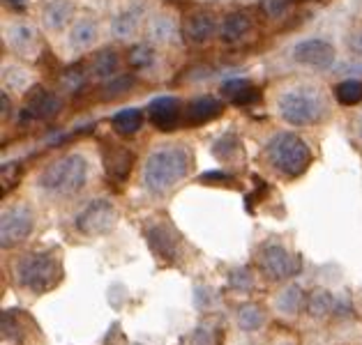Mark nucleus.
I'll list each match as a JSON object with an SVG mask.
<instances>
[{
  "label": "nucleus",
  "instance_id": "obj_1",
  "mask_svg": "<svg viewBox=\"0 0 362 345\" xmlns=\"http://www.w3.org/2000/svg\"><path fill=\"white\" fill-rule=\"evenodd\" d=\"M189 168L192 155L187 147L160 145L146 157L144 166H141V184H144L146 191L162 196L187 178Z\"/></svg>",
  "mask_w": 362,
  "mask_h": 345
},
{
  "label": "nucleus",
  "instance_id": "obj_2",
  "mask_svg": "<svg viewBox=\"0 0 362 345\" xmlns=\"http://www.w3.org/2000/svg\"><path fill=\"white\" fill-rule=\"evenodd\" d=\"M90 180V164L81 152H72L65 157H58L42 168L37 187L54 198H69L76 196L78 191Z\"/></svg>",
  "mask_w": 362,
  "mask_h": 345
},
{
  "label": "nucleus",
  "instance_id": "obj_3",
  "mask_svg": "<svg viewBox=\"0 0 362 345\" xmlns=\"http://www.w3.org/2000/svg\"><path fill=\"white\" fill-rule=\"evenodd\" d=\"M279 118L291 127H309L319 125L330 113L328 97L314 85L288 87L277 97Z\"/></svg>",
  "mask_w": 362,
  "mask_h": 345
},
{
  "label": "nucleus",
  "instance_id": "obj_4",
  "mask_svg": "<svg viewBox=\"0 0 362 345\" xmlns=\"http://www.w3.org/2000/svg\"><path fill=\"white\" fill-rule=\"evenodd\" d=\"M14 281L30 293H47L63 277V265L49 251H28L14 262Z\"/></svg>",
  "mask_w": 362,
  "mask_h": 345
},
{
  "label": "nucleus",
  "instance_id": "obj_5",
  "mask_svg": "<svg viewBox=\"0 0 362 345\" xmlns=\"http://www.w3.org/2000/svg\"><path fill=\"white\" fill-rule=\"evenodd\" d=\"M266 159L277 173L286 175V178H298L312 164V150L300 136L291 134V131H279L268 140Z\"/></svg>",
  "mask_w": 362,
  "mask_h": 345
},
{
  "label": "nucleus",
  "instance_id": "obj_6",
  "mask_svg": "<svg viewBox=\"0 0 362 345\" xmlns=\"http://www.w3.org/2000/svg\"><path fill=\"white\" fill-rule=\"evenodd\" d=\"M76 228L83 235H107L118 224V207L109 198H95L76 214Z\"/></svg>",
  "mask_w": 362,
  "mask_h": 345
},
{
  "label": "nucleus",
  "instance_id": "obj_7",
  "mask_svg": "<svg viewBox=\"0 0 362 345\" xmlns=\"http://www.w3.org/2000/svg\"><path fill=\"white\" fill-rule=\"evenodd\" d=\"M35 226V212L25 202H14V205L3 210V219H0V242L3 249H12V246L28 240Z\"/></svg>",
  "mask_w": 362,
  "mask_h": 345
},
{
  "label": "nucleus",
  "instance_id": "obj_8",
  "mask_svg": "<svg viewBox=\"0 0 362 345\" xmlns=\"http://www.w3.org/2000/svg\"><path fill=\"white\" fill-rule=\"evenodd\" d=\"M256 265L263 272V277L270 281H284L298 272L296 255H291L286 246H281L277 242H266L261 246L259 255H256Z\"/></svg>",
  "mask_w": 362,
  "mask_h": 345
},
{
  "label": "nucleus",
  "instance_id": "obj_9",
  "mask_svg": "<svg viewBox=\"0 0 362 345\" xmlns=\"http://www.w3.org/2000/svg\"><path fill=\"white\" fill-rule=\"evenodd\" d=\"M291 58L296 60L298 65L312 67V69H330L334 65V47L323 37H309L298 42L293 51H291Z\"/></svg>",
  "mask_w": 362,
  "mask_h": 345
},
{
  "label": "nucleus",
  "instance_id": "obj_10",
  "mask_svg": "<svg viewBox=\"0 0 362 345\" xmlns=\"http://www.w3.org/2000/svg\"><path fill=\"white\" fill-rule=\"evenodd\" d=\"M5 44L10 47L14 53L25 58H33L37 56L40 51V32L37 28L30 23V21H12L5 25Z\"/></svg>",
  "mask_w": 362,
  "mask_h": 345
},
{
  "label": "nucleus",
  "instance_id": "obj_11",
  "mask_svg": "<svg viewBox=\"0 0 362 345\" xmlns=\"http://www.w3.org/2000/svg\"><path fill=\"white\" fill-rule=\"evenodd\" d=\"M146 115L153 127L162 131H171L178 127V122L185 113H182V104L178 97H157V99L148 104Z\"/></svg>",
  "mask_w": 362,
  "mask_h": 345
},
{
  "label": "nucleus",
  "instance_id": "obj_12",
  "mask_svg": "<svg viewBox=\"0 0 362 345\" xmlns=\"http://www.w3.org/2000/svg\"><path fill=\"white\" fill-rule=\"evenodd\" d=\"M182 35L194 47H201V44H206L213 40L215 35H219V23L210 12L197 10L187 14V19L182 21Z\"/></svg>",
  "mask_w": 362,
  "mask_h": 345
},
{
  "label": "nucleus",
  "instance_id": "obj_13",
  "mask_svg": "<svg viewBox=\"0 0 362 345\" xmlns=\"http://www.w3.org/2000/svg\"><path fill=\"white\" fill-rule=\"evenodd\" d=\"M63 109V99L54 92H47L42 87H35L30 99L23 104L21 120H49L60 113Z\"/></svg>",
  "mask_w": 362,
  "mask_h": 345
},
{
  "label": "nucleus",
  "instance_id": "obj_14",
  "mask_svg": "<svg viewBox=\"0 0 362 345\" xmlns=\"http://www.w3.org/2000/svg\"><path fill=\"white\" fill-rule=\"evenodd\" d=\"M144 23V5H127L125 10H120L111 21V35L118 42H132L141 30Z\"/></svg>",
  "mask_w": 362,
  "mask_h": 345
},
{
  "label": "nucleus",
  "instance_id": "obj_15",
  "mask_svg": "<svg viewBox=\"0 0 362 345\" xmlns=\"http://www.w3.org/2000/svg\"><path fill=\"white\" fill-rule=\"evenodd\" d=\"M74 16V3L72 0H49L42 7V25L49 32H63L69 30Z\"/></svg>",
  "mask_w": 362,
  "mask_h": 345
},
{
  "label": "nucleus",
  "instance_id": "obj_16",
  "mask_svg": "<svg viewBox=\"0 0 362 345\" xmlns=\"http://www.w3.org/2000/svg\"><path fill=\"white\" fill-rule=\"evenodd\" d=\"M97 40H100V25H97V21L90 19V16L76 19L67 30V44H69V49L76 53L93 49Z\"/></svg>",
  "mask_w": 362,
  "mask_h": 345
},
{
  "label": "nucleus",
  "instance_id": "obj_17",
  "mask_svg": "<svg viewBox=\"0 0 362 345\" xmlns=\"http://www.w3.org/2000/svg\"><path fill=\"white\" fill-rule=\"evenodd\" d=\"M222 99H217L213 95H201L185 106V120L189 125H206V122L215 120L217 115H222Z\"/></svg>",
  "mask_w": 362,
  "mask_h": 345
},
{
  "label": "nucleus",
  "instance_id": "obj_18",
  "mask_svg": "<svg viewBox=\"0 0 362 345\" xmlns=\"http://www.w3.org/2000/svg\"><path fill=\"white\" fill-rule=\"evenodd\" d=\"M146 30H148V37L150 42L155 44H162V47H169V44H175L180 37V28L178 23L171 14H164V12H157L148 19L146 23Z\"/></svg>",
  "mask_w": 362,
  "mask_h": 345
},
{
  "label": "nucleus",
  "instance_id": "obj_19",
  "mask_svg": "<svg viewBox=\"0 0 362 345\" xmlns=\"http://www.w3.org/2000/svg\"><path fill=\"white\" fill-rule=\"evenodd\" d=\"M250 30H252V21H250V16L243 12H228L222 16V21H219V40L226 44H235L245 40L247 35H250Z\"/></svg>",
  "mask_w": 362,
  "mask_h": 345
},
{
  "label": "nucleus",
  "instance_id": "obj_20",
  "mask_svg": "<svg viewBox=\"0 0 362 345\" xmlns=\"http://www.w3.org/2000/svg\"><path fill=\"white\" fill-rule=\"evenodd\" d=\"M88 72L100 81H109L118 72H120V56L113 49H100L93 53L90 65H88Z\"/></svg>",
  "mask_w": 362,
  "mask_h": 345
},
{
  "label": "nucleus",
  "instance_id": "obj_21",
  "mask_svg": "<svg viewBox=\"0 0 362 345\" xmlns=\"http://www.w3.org/2000/svg\"><path fill=\"white\" fill-rule=\"evenodd\" d=\"M222 97L235 106H252L261 99V92L247 78H231L222 83Z\"/></svg>",
  "mask_w": 362,
  "mask_h": 345
},
{
  "label": "nucleus",
  "instance_id": "obj_22",
  "mask_svg": "<svg viewBox=\"0 0 362 345\" xmlns=\"http://www.w3.org/2000/svg\"><path fill=\"white\" fill-rule=\"evenodd\" d=\"M148 240H150V246H153L155 253L164 255L166 260H171L178 255V237L171 228H166L162 224H157L153 228H148Z\"/></svg>",
  "mask_w": 362,
  "mask_h": 345
},
{
  "label": "nucleus",
  "instance_id": "obj_23",
  "mask_svg": "<svg viewBox=\"0 0 362 345\" xmlns=\"http://www.w3.org/2000/svg\"><path fill=\"white\" fill-rule=\"evenodd\" d=\"M303 302H305L303 288L293 283V286H286V288L279 290V295L275 297V308H277V313L286 315V317H293V315H298Z\"/></svg>",
  "mask_w": 362,
  "mask_h": 345
},
{
  "label": "nucleus",
  "instance_id": "obj_24",
  "mask_svg": "<svg viewBox=\"0 0 362 345\" xmlns=\"http://www.w3.org/2000/svg\"><path fill=\"white\" fill-rule=\"evenodd\" d=\"M132 162H134V155H132L129 150H125V147H111L107 152V159H104L109 175H111V178H116V180H125L127 178Z\"/></svg>",
  "mask_w": 362,
  "mask_h": 345
},
{
  "label": "nucleus",
  "instance_id": "obj_25",
  "mask_svg": "<svg viewBox=\"0 0 362 345\" xmlns=\"http://www.w3.org/2000/svg\"><path fill=\"white\" fill-rule=\"evenodd\" d=\"M111 127L120 136H132L144 127V113L139 109H122L111 118Z\"/></svg>",
  "mask_w": 362,
  "mask_h": 345
},
{
  "label": "nucleus",
  "instance_id": "obj_26",
  "mask_svg": "<svg viewBox=\"0 0 362 345\" xmlns=\"http://www.w3.org/2000/svg\"><path fill=\"white\" fill-rule=\"evenodd\" d=\"M33 85V76L25 67L21 65H5L3 67V90H16L23 92Z\"/></svg>",
  "mask_w": 362,
  "mask_h": 345
},
{
  "label": "nucleus",
  "instance_id": "obj_27",
  "mask_svg": "<svg viewBox=\"0 0 362 345\" xmlns=\"http://www.w3.org/2000/svg\"><path fill=\"white\" fill-rule=\"evenodd\" d=\"M235 322L243 332H256L266 325V311L259 304H245L235 311Z\"/></svg>",
  "mask_w": 362,
  "mask_h": 345
},
{
  "label": "nucleus",
  "instance_id": "obj_28",
  "mask_svg": "<svg viewBox=\"0 0 362 345\" xmlns=\"http://www.w3.org/2000/svg\"><path fill=\"white\" fill-rule=\"evenodd\" d=\"M334 306H337V299H334L328 290H314L307 299V311L314 317H325L334 313Z\"/></svg>",
  "mask_w": 362,
  "mask_h": 345
},
{
  "label": "nucleus",
  "instance_id": "obj_29",
  "mask_svg": "<svg viewBox=\"0 0 362 345\" xmlns=\"http://www.w3.org/2000/svg\"><path fill=\"white\" fill-rule=\"evenodd\" d=\"M334 97L341 106H356L362 102V81L358 78H346L334 87Z\"/></svg>",
  "mask_w": 362,
  "mask_h": 345
},
{
  "label": "nucleus",
  "instance_id": "obj_30",
  "mask_svg": "<svg viewBox=\"0 0 362 345\" xmlns=\"http://www.w3.org/2000/svg\"><path fill=\"white\" fill-rule=\"evenodd\" d=\"M132 85H134V78H132V76H113V78H109V81L102 85V97L116 99V97L129 92Z\"/></svg>",
  "mask_w": 362,
  "mask_h": 345
},
{
  "label": "nucleus",
  "instance_id": "obj_31",
  "mask_svg": "<svg viewBox=\"0 0 362 345\" xmlns=\"http://www.w3.org/2000/svg\"><path fill=\"white\" fill-rule=\"evenodd\" d=\"M228 288L238 290V293H250L254 288V274L247 267H235L228 274Z\"/></svg>",
  "mask_w": 362,
  "mask_h": 345
},
{
  "label": "nucleus",
  "instance_id": "obj_32",
  "mask_svg": "<svg viewBox=\"0 0 362 345\" xmlns=\"http://www.w3.org/2000/svg\"><path fill=\"white\" fill-rule=\"evenodd\" d=\"M129 60H132V65H136V67H153L157 60V53L153 47H144V44H141V47L132 49Z\"/></svg>",
  "mask_w": 362,
  "mask_h": 345
},
{
  "label": "nucleus",
  "instance_id": "obj_33",
  "mask_svg": "<svg viewBox=\"0 0 362 345\" xmlns=\"http://www.w3.org/2000/svg\"><path fill=\"white\" fill-rule=\"evenodd\" d=\"M60 85H63L65 92H78L81 87L86 85V76L78 72V69H69V72L63 74V78H60Z\"/></svg>",
  "mask_w": 362,
  "mask_h": 345
},
{
  "label": "nucleus",
  "instance_id": "obj_34",
  "mask_svg": "<svg viewBox=\"0 0 362 345\" xmlns=\"http://www.w3.org/2000/svg\"><path fill=\"white\" fill-rule=\"evenodd\" d=\"M189 345H215V332L203 322L189 334Z\"/></svg>",
  "mask_w": 362,
  "mask_h": 345
},
{
  "label": "nucleus",
  "instance_id": "obj_35",
  "mask_svg": "<svg viewBox=\"0 0 362 345\" xmlns=\"http://www.w3.org/2000/svg\"><path fill=\"white\" fill-rule=\"evenodd\" d=\"M19 173H21V168L16 164L3 166V175H0V187H3V193H7L12 189V184L19 182Z\"/></svg>",
  "mask_w": 362,
  "mask_h": 345
},
{
  "label": "nucleus",
  "instance_id": "obj_36",
  "mask_svg": "<svg viewBox=\"0 0 362 345\" xmlns=\"http://www.w3.org/2000/svg\"><path fill=\"white\" fill-rule=\"evenodd\" d=\"M291 0H263V10L268 12V16H284L288 12Z\"/></svg>",
  "mask_w": 362,
  "mask_h": 345
},
{
  "label": "nucleus",
  "instance_id": "obj_37",
  "mask_svg": "<svg viewBox=\"0 0 362 345\" xmlns=\"http://www.w3.org/2000/svg\"><path fill=\"white\" fill-rule=\"evenodd\" d=\"M346 47L356 58H362V28H353L346 35Z\"/></svg>",
  "mask_w": 362,
  "mask_h": 345
},
{
  "label": "nucleus",
  "instance_id": "obj_38",
  "mask_svg": "<svg viewBox=\"0 0 362 345\" xmlns=\"http://www.w3.org/2000/svg\"><path fill=\"white\" fill-rule=\"evenodd\" d=\"M194 299H197L199 308H213V304H215V295L210 293V288H206V286H199L197 288V293H194Z\"/></svg>",
  "mask_w": 362,
  "mask_h": 345
},
{
  "label": "nucleus",
  "instance_id": "obj_39",
  "mask_svg": "<svg viewBox=\"0 0 362 345\" xmlns=\"http://www.w3.org/2000/svg\"><path fill=\"white\" fill-rule=\"evenodd\" d=\"M353 131H356V138L362 143V111L356 115V122H353Z\"/></svg>",
  "mask_w": 362,
  "mask_h": 345
}]
</instances>
